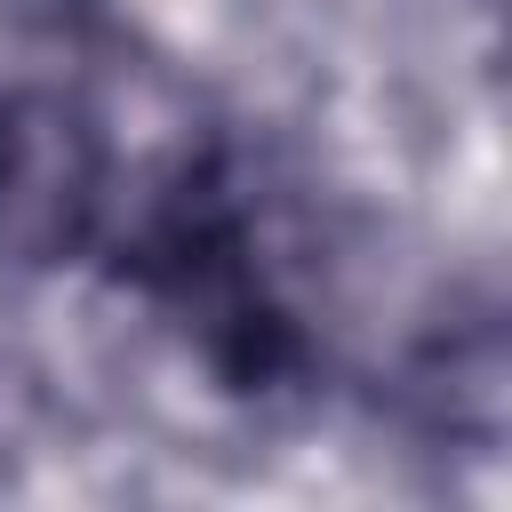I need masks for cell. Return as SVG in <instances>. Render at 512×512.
<instances>
[{"instance_id": "cell-1", "label": "cell", "mask_w": 512, "mask_h": 512, "mask_svg": "<svg viewBox=\"0 0 512 512\" xmlns=\"http://www.w3.org/2000/svg\"><path fill=\"white\" fill-rule=\"evenodd\" d=\"M112 152L96 112L56 80L0 88V256L64 264L104 224Z\"/></svg>"}]
</instances>
